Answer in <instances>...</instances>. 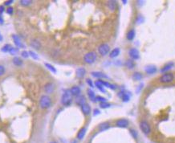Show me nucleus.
I'll return each mask as SVG.
<instances>
[{"label": "nucleus", "instance_id": "f257e3e1", "mask_svg": "<svg viewBox=\"0 0 175 143\" xmlns=\"http://www.w3.org/2000/svg\"><path fill=\"white\" fill-rule=\"evenodd\" d=\"M72 94L70 92V90H67L63 94L62 98H61V102L64 105H69L72 103Z\"/></svg>", "mask_w": 175, "mask_h": 143}, {"label": "nucleus", "instance_id": "f03ea898", "mask_svg": "<svg viewBox=\"0 0 175 143\" xmlns=\"http://www.w3.org/2000/svg\"><path fill=\"white\" fill-rule=\"evenodd\" d=\"M39 103H40V106L42 108H47L51 106L52 100H51V99H50V97H47V96H42L40 98Z\"/></svg>", "mask_w": 175, "mask_h": 143}, {"label": "nucleus", "instance_id": "7ed1b4c3", "mask_svg": "<svg viewBox=\"0 0 175 143\" xmlns=\"http://www.w3.org/2000/svg\"><path fill=\"white\" fill-rule=\"evenodd\" d=\"M96 55L93 52H91L87 53L85 56V57H84V60H85V61L87 64H93V63H94L95 60H96Z\"/></svg>", "mask_w": 175, "mask_h": 143}, {"label": "nucleus", "instance_id": "20e7f679", "mask_svg": "<svg viewBox=\"0 0 175 143\" xmlns=\"http://www.w3.org/2000/svg\"><path fill=\"white\" fill-rule=\"evenodd\" d=\"M140 128H141V131L145 134H149L151 131L150 125H149V123L146 121H142L140 123Z\"/></svg>", "mask_w": 175, "mask_h": 143}, {"label": "nucleus", "instance_id": "39448f33", "mask_svg": "<svg viewBox=\"0 0 175 143\" xmlns=\"http://www.w3.org/2000/svg\"><path fill=\"white\" fill-rule=\"evenodd\" d=\"M160 81L162 83H170L173 80V75L172 73H165L160 77Z\"/></svg>", "mask_w": 175, "mask_h": 143}, {"label": "nucleus", "instance_id": "423d86ee", "mask_svg": "<svg viewBox=\"0 0 175 143\" xmlns=\"http://www.w3.org/2000/svg\"><path fill=\"white\" fill-rule=\"evenodd\" d=\"M109 49H110V47L107 44H102L101 45H100L98 51H99V53L101 56H106L108 53H109Z\"/></svg>", "mask_w": 175, "mask_h": 143}, {"label": "nucleus", "instance_id": "0eeeda50", "mask_svg": "<svg viewBox=\"0 0 175 143\" xmlns=\"http://www.w3.org/2000/svg\"><path fill=\"white\" fill-rule=\"evenodd\" d=\"M129 56L132 59V60H137L140 56V53H139V51L137 49V48H131L129 50Z\"/></svg>", "mask_w": 175, "mask_h": 143}, {"label": "nucleus", "instance_id": "6e6552de", "mask_svg": "<svg viewBox=\"0 0 175 143\" xmlns=\"http://www.w3.org/2000/svg\"><path fill=\"white\" fill-rule=\"evenodd\" d=\"M116 125L121 128H126L129 125V121L126 119H120L116 121Z\"/></svg>", "mask_w": 175, "mask_h": 143}, {"label": "nucleus", "instance_id": "1a4fd4ad", "mask_svg": "<svg viewBox=\"0 0 175 143\" xmlns=\"http://www.w3.org/2000/svg\"><path fill=\"white\" fill-rule=\"evenodd\" d=\"M12 39H13V40H14V43H15V46L17 47L18 48H19V47H23V45L22 42H21V40H20V39L19 38L18 36L13 35V36H12Z\"/></svg>", "mask_w": 175, "mask_h": 143}, {"label": "nucleus", "instance_id": "9d476101", "mask_svg": "<svg viewBox=\"0 0 175 143\" xmlns=\"http://www.w3.org/2000/svg\"><path fill=\"white\" fill-rule=\"evenodd\" d=\"M119 97H121L122 100L124 102H127L130 99V95L129 92H121V93H119Z\"/></svg>", "mask_w": 175, "mask_h": 143}, {"label": "nucleus", "instance_id": "9b49d317", "mask_svg": "<svg viewBox=\"0 0 175 143\" xmlns=\"http://www.w3.org/2000/svg\"><path fill=\"white\" fill-rule=\"evenodd\" d=\"M31 46L34 48V49H36V50H39V49H40V47H41V44H40V42L39 41V40H37V39H32L31 41Z\"/></svg>", "mask_w": 175, "mask_h": 143}, {"label": "nucleus", "instance_id": "f8f14e48", "mask_svg": "<svg viewBox=\"0 0 175 143\" xmlns=\"http://www.w3.org/2000/svg\"><path fill=\"white\" fill-rule=\"evenodd\" d=\"M81 110L83 112V113L85 115H88L91 113V108L88 104H84L83 105H81Z\"/></svg>", "mask_w": 175, "mask_h": 143}, {"label": "nucleus", "instance_id": "ddd939ff", "mask_svg": "<svg viewBox=\"0 0 175 143\" xmlns=\"http://www.w3.org/2000/svg\"><path fill=\"white\" fill-rule=\"evenodd\" d=\"M145 70L146 73H148V74H154L157 72V68L153 65H149V66L145 67Z\"/></svg>", "mask_w": 175, "mask_h": 143}, {"label": "nucleus", "instance_id": "4468645a", "mask_svg": "<svg viewBox=\"0 0 175 143\" xmlns=\"http://www.w3.org/2000/svg\"><path fill=\"white\" fill-rule=\"evenodd\" d=\"M70 92L72 96H79L80 94V88L78 86H74L70 89Z\"/></svg>", "mask_w": 175, "mask_h": 143}, {"label": "nucleus", "instance_id": "2eb2a0df", "mask_svg": "<svg viewBox=\"0 0 175 143\" xmlns=\"http://www.w3.org/2000/svg\"><path fill=\"white\" fill-rule=\"evenodd\" d=\"M44 90L47 93H52V92H53V91H54V85L52 83H47L44 86Z\"/></svg>", "mask_w": 175, "mask_h": 143}, {"label": "nucleus", "instance_id": "dca6fc26", "mask_svg": "<svg viewBox=\"0 0 175 143\" xmlns=\"http://www.w3.org/2000/svg\"><path fill=\"white\" fill-rule=\"evenodd\" d=\"M86 73V70L83 68H80L76 70V77L78 78H82L85 77V75Z\"/></svg>", "mask_w": 175, "mask_h": 143}, {"label": "nucleus", "instance_id": "f3484780", "mask_svg": "<svg viewBox=\"0 0 175 143\" xmlns=\"http://www.w3.org/2000/svg\"><path fill=\"white\" fill-rule=\"evenodd\" d=\"M116 6H117V3H116V1H114V0H111V1L108 2V6L111 11H115Z\"/></svg>", "mask_w": 175, "mask_h": 143}, {"label": "nucleus", "instance_id": "a211bd4d", "mask_svg": "<svg viewBox=\"0 0 175 143\" xmlns=\"http://www.w3.org/2000/svg\"><path fill=\"white\" fill-rule=\"evenodd\" d=\"M85 133H86V129L85 128L80 129V131L77 133V138L80 139V140L83 139V138H84V137H85Z\"/></svg>", "mask_w": 175, "mask_h": 143}, {"label": "nucleus", "instance_id": "6ab92c4d", "mask_svg": "<svg viewBox=\"0 0 175 143\" xmlns=\"http://www.w3.org/2000/svg\"><path fill=\"white\" fill-rule=\"evenodd\" d=\"M92 75H93V77H94L96 78H106L107 77L106 75H104L102 72H92Z\"/></svg>", "mask_w": 175, "mask_h": 143}, {"label": "nucleus", "instance_id": "aec40b11", "mask_svg": "<svg viewBox=\"0 0 175 143\" xmlns=\"http://www.w3.org/2000/svg\"><path fill=\"white\" fill-rule=\"evenodd\" d=\"M95 85H96V86L101 90V91H102L103 92H105V90L103 88V80H96V82H95Z\"/></svg>", "mask_w": 175, "mask_h": 143}, {"label": "nucleus", "instance_id": "412c9836", "mask_svg": "<svg viewBox=\"0 0 175 143\" xmlns=\"http://www.w3.org/2000/svg\"><path fill=\"white\" fill-rule=\"evenodd\" d=\"M120 54V49L119 48H114L113 51L110 52V55H109V56L111 57V58H115V57H116L118 55Z\"/></svg>", "mask_w": 175, "mask_h": 143}, {"label": "nucleus", "instance_id": "4be33fe9", "mask_svg": "<svg viewBox=\"0 0 175 143\" xmlns=\"http://www.w3.org/2000/svg\"><path fill=\"white\" fill-rule=\"evenodd\" d=\"M76 103L78 104V105H80V106L81 105H83L84 104H85V97L84 96H79L77 98H76Z\"/></svg>", "mask_w": 175, "mask_h": 143}, {"label": "nucleus", "instance_id": "5701e85b", "mask_svg": "<svg viewBox=\"0 0 175 143\" xmlns=\"http://www.w3.org/2000/svg\"><path fill=\"white\" fill-rule=\"evenodd\" d=\"M142 77H143L142 74L140 73V72H135L132 75V79L135 80H141V79H142Z\"/></svg>", "mask_w": 175, "mask_h": 143}, {"label": "nucleus", "instance_id": "b1692460", "mask_svg": "<svg viewBox=\"0 0 175 143\" xmlns=\"http://www.w3.org/2000/svg\"><path fill=\"white\" fill-rule=\"evenodd\" d=\"M13 64L16 66H21L23 64V60L19 57H15L13 59Z\"/></svg>", "mask_w": 175, "mask_h": 143}, {"label": "nucleus", "instance_id": "393cba45", "mask_svg": "<svg viewBox=\"0 0 175 143\" xmlns=\"http://www.w3.org/2000/svg\"><path fill=\"white\" fill-rule=\"evenodd\" d=\"M135 37V31L134 30H130L128 34H127V39L129 40H132Z\"/></svg>", "mask_w": 175, "mask_h": 143}, {"label": "nucleus", "instance_id": "a878e982", "mask_svg": "<svg viewBox=\"0 0 175 143\" xmlns=\"http://www.w3.org/2000/svg\"><path fill=\"white\" fill-rule=\"evenodd\" d=\"M173 63H169V64H167L166 65H165L164 66V68H162V72H166V71H168V70H170L172 67H173Z\"/></svg>", "mask_w": 175, "mask_h": 143}, {"label": "nucleus", "instance_id": "bb28decb", "mask_svg": "<svg viewBox=\"0 0 175 143\" xmlns=\"http://www.w3.org/2000/svg\"><path fill=\"white\" fill-rule=\"evenodd\" d=\"M125 65H126V67L128 69H133L134 68V66H135V64H134V62H133L132 60H127L126 61V63H125Z\"/></svg>", "mask_w": 175, "mask_h": 143}, {"label": "nucleus", "instance_id": "cd10ccee", "mask_svg": "<svg viewBox=\"0 0 175 143\" xmlns=\"http://www.w3.org/2000/svg\"><path fill=\"white\" fill-rule=\"evenodd\" d=\"M88 95L89 98H90L92 100H94V99L96 98L95 92H94L93 90H91V89H88Z\"/></svg>", "mask_w": 175, "mask_h": 143}, {"label": "nucleus", "instance_id": "c85d7f7f", "mask_svg": "<svg viewBox=\"0 0 175 143\" xmlns=\"http://www.w3.org/2000/svg\"><path fill=\"white\" fill-rule=\"evenodd\" d=\"M109 123H107V122L103 123V124H101V125L99 126L100 130H101V131H104V130H107V129L109 128Z\"/></svg>", "mask_w": 175, "mask_h": 143}, {"label": "nucleus", "instance_id": "c756f323", "mask_svg": "<svg viewBox=\"0 0 175 143\" xmlns=\"http://www.w3.org/2000/svg\"><path fill=\"white\" fill-rule=\"evenodd\" d=\"M45 66L47 67V68L51 71L52 72H53V73H55L56 72V69H55V67H53L52 64H47V63H46L45 64Z\"/></svg>", "mask_w": 175, "mask_h": 143}, {"label": "nucleus", "instance_id": "7c9ffc66", "mask_svg": "<svg viewBox=\"0 0 175 143\" xmlns=\"http://www.w3.org/2000/svg\"><path fill=\"white\" fill-rule=\"evenodd\" d=\"M11 46L10 44H5V45L2 47L1 51H2L3 52H9V50L11 49Z\"/></svg>", "mask_w": 175, "mask_h": 143}, {"label": "nucleus", "instance_id": "2f4dec72", "mask_svg": "<svg viewBox=\"0 0 175 143\" xmlns=\"http://www.w3.org/2000/svg\"><path fill=\"white\" fill-rule=\"evenodd\" d=\"M19 52V48L18 47H11V49L9 50V53L11 55H16Z\"/></svg>", "mask_w": 175, "mask_h": 143}, {"label": "nucleus", "instance_id": "473e14b6", "mask_svg": "<svg viewBox=\"0 0 175 143\" xmlns=\"http://www.w3.org/2000/svg\"><path fill=\"white\" fill-rule=\"evenodd\" d=\"M103 85H104V86H106V87H108V88H111V89H115V88H116V86H115V85H111V84L108 83V82H106V81H103Z\"/></svg>", "mask_w": 175, "mask_h": 143}, {"label": "nucleus", "instance_id": "72a5a7b5", "mask_svg": "<svg viewBox=\"0 0 175 143\" xmlns=\"http://www.w3.org/2000/svg\"><path fill=\"white\" fill-rule=\"evenodd\" d=\"M31 3H32V1H31V0H21L20 1V4L22 6H28Z\"/></svg>", "mask_w": 175, "mask_h": 143}, {"label": "nucleus", "instance_id": "f704fd0d", "mask_svg": "<svg viewBox=\"0 0 175 143\" xmlns=\"http://www.w3.org/2000/svg\"><path fill=\"white\" fill-rule=\"evenodd\" d=\"M29 52V56H31L33 59H35V60H38L39 56H38V55H37L36 52H32V51H30V52Z\"/></svg>", "mask_w": 175, "mask_h": 143}, {"label": "nucleus", "instance_id": "c9c22d12", "mask_svg": "<svg viewBox=\"0 0 175 143\" xmlns=\"http://www.w3.org/2000/svg\"><path fill=\"white\" fill-rule=\"evenodd\" d=\"M100 106H101V108H106L110 107V104L107 103V102H102V103H101Z\"/></svg>", "mask_w": 175, "mask_h": 143}, {"label": "nucleus", "instance_id": "e433bc0d", "mask_svg": "<svg viewBox=\"0 0 175 143\" xmlns=\"http://www.w3.org/2000/svg\"><path fill=\"white\" fill-rule=\"evenodd\" d=\"M96 100L97 101H100V102H106V99L104 98V97H101V96H98V97H96Z\"/></svg>", "mask_w": 175, "mask_h": 143}, {"label": "nucleus", "instance_id": "4c0bfd02", "mask_svg": "<svg viewBox=\"0 0 175 143\" xmlns=\"http://www.w3.org/2000/svg\"><path fill=\"white\" fill-rule=\"evenodd\" d=\"M130 133L132 134V136L133 137V138H137V133L134 130H130Z\"/></svg>", "mask_w": 175, "mask_h": 143}, {"label": "nucleus", "instance_id": "58836bf2", "mask_svg": "<svg viewBox=\"0 0 175 143\" xmlns=\"http://www.w3.org/2000/svg\"><path fill=\"white\" fill-rule=\"evenodd\" d=\"M6 12L8 15H12V14H13V7L9 6V7H8L7 9L6 10Z\"/></svg>", "mask_w": 175, "mask_h": 143}, {"label": "nucleus", "instance_id": "ea45409f", "mask_svg": "<svg viewBox=\"0 0 175 143\" xmlns=\"http://www.w3.org/2000/svg\"><path fill=\"white\" fill-rule=\"evenodd\" d=\"M4 73H5V68H4V66L0 65V77H1V76H3Z\"/></svg>", "mask_w": 175, "mask_h": 143}, {"label": "nucleus", "instance_id": "a19ab883", "mask_svg": "<svg viewBox=\"0 0 175 143\" xmlns=\"http://www.w3.org/2000/svg\"><path fill=\"white\" fill-rule=\"evenodd\" d=\"M22 56L23 57H24V58H27L28 56H29V52H27V51H23V52H22Z\"/></svg>", "mask_w": 175, "mask_h": 143}, {"label": "nucleus", "instance_id": "79ce46f5", "mask_svg": "<svg viewBox=\"0 0 175 143\" xmlns=\"http://www.w3.org/2000/svg\"><path fill=\"white\" fill-rule=\"evenodd\" d=\"M13 2H14L13 0H9V1H6L4 4H5L6 6H9V5H10V4H11Z\"/></svg>", "mask_w": 175, "mask_h": 143}, {"label": "nucleus", "instance_id": "37998d69", "mask_svg": "<svg viewBox=\"0 0 175 143\" xmlns=\"http://www.w3.org/2000/svg\"><path fill=\"white\" fill-rule=\"evenodd\" d=\"M5 11L4 9V6H0V15H1L2 13H3Z\"/></svg>", "mask_w": 175, "mask_h": 143}, {"label": "nucleus", "instance_id": "c03bdc74", "mask_svg": "<svg viewBox=\"0 0 175 143\" xmlns=\"http://www.w3.org/2000/svg\"><path fill=\"white\" fill-rule=\"evenodd\" d=\"M87 82H88V85L91 86V87H93V82H92V80H90V79H88L87 80Z\"/></svg>", "mask_w": 175, "mask_h": 143}, {"label": "nucleus", "instance_id": "a18cd8bd", "mask_svg": "<svg viewBox=\"0 0 175 143\" xmlns=\"http://www.w3.org/2000/svg\"><path fill=\"white\" fill-rule=\"evenodd\" d=\"M3 19L2 17V15H0V24H3Z\"/></svg>", "mask_w": 175, "mask_h": 143}, {"label": "nucleus", "instance_id": "49530a36", "mask_svg": "<svg viewBox=\"0 0 175 143\" xmlns=\"http://www.w3.org/2000/svg\"><path fill=\"white\" fill-rule=\"evenodd\" d=\"M94 112H95V113H94V115H96V114H99V113H100V111L98 110V109H95Z\"/></svg>", "mask_w": 175, "mask_h": 143}, {"label": "nucleus", "instance_id": "de8ad7c7", "mask_svg": "<svg viewBox=\"0 0 175 143\" xmlns=\"http://www.w3.org/2000/svg\"><path fill=\"white\" fill-rule=\"evenodd\" d=\"M1 40H3V36H1V34H0V41Z\"/></svg>", "mask_w": 175, "mask_h": 143}, {"label": "nucleus", "instance_id": "09e8293b", "mask_svg": "<svg viewBox=\"0 0 175 143\" xmlns=\"http://www.w3.org/2000/svg\"><path fill=\"white\" fill-rule=\"evenodd\" d=\"M122 2H123V3H124V4H125V3H127V1H126V0H124H124H123Z\"/></svg>", "mask_w": 175, "mask_h": 143}, {"label": "nucleus", "instance_id": "8fccbe9b", "mask_svg": "<svg viewBox=\"0 0 175 143\" xmlns=\"http://www.w3.org/2000/svg\"><path fill=\"white\" fill-rule=\"evenodd\" d=\"M49 143H57V142H55V141H51V142H49Z\"/></svg>", "mask_w": 175, "mask_h": 143}, {"label": "nucleus", "instance_id": "3c124183", "mask_svg": "<svg viewBox=\"0 0 175 143\" xmlns=\"http://www.w3.org/2000/svg\"><path fill=\"white\" fill-rule=\"evenodd\" d=\"M72 143H76V141H73Z\"/></svg>", "mask_w": 175, "mask_h": 143}]
</instances>
